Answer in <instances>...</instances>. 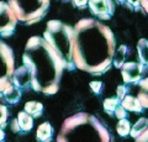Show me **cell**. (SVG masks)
<instances>
[{
	"mask_svg": "<svg viewBox=\"0 0 148 142\" xmlns=\"http://www.w3.org/2000/svg\"><path fill=\"white\" fill-rule=\"evenodd\" d=\"M116 52L112 31L95 19H83L73 27V58L80 71L94 75L108 72Z\"/></svg>",
	"mask_w": 148,
	"mask_h": 142,
	"instance_id": "cell-1",
	"label": "cell"
},
{
	"mask_svg": "<svg viewBox=\"0 0 148 142\" xmlns=\"http://www.w3.org/2000/svg\"><path fill=\"white\" fill-rule=\"evenodd\" d=\"M22 61L31 72L32 89L46 95L57 93L64 68L58 56L43 37H30L25 46Z\"/></svg>",
	"mask_w": 148,
	"mask_h": 142,
	"instance_id": "cell-2",
	"label": "cell"
},
{
	"mask_svg": "<svg viewBox=\"0 0 148 142\" xmlns=\"http://www.w3.org/2000/svg\"><path fill=\"white\" fill-rule=\"evenodd\" d=\"M57 142H111V135L98 117L78 113L64 120Z\"/></svg>",
	"mask_w": 148,
	"mask_h": 142,
	"instance_id": "cell-3",
	"label": "cell"
},
{
	"mask_svg": "<svg viewBox=\"0 0 148 142\" xmlns=\"http://www.w3.org/2000/svg\"><path fill=\"white\" fill-rule=\"evenodd\" d=\"M43 38L58 56L64 69H75L73 58V27L59 20H51L47 22Z\"/></svg>",
	"mask_w": 148,
	"mask_h": 142,
	"instance_id": "cell-4",
	"label": "cell"
},
{
	"mask_svg": "<svg viewBox=\"0 0 148 142\" xmlns=\"http://www.w3.org/2000/svg\"><path fill=\"white\" fill-rule=\"evenodd\" d=\"M16 19L26 25L38 22L47 14L49 0H8Z\"/></svg>",
	"mask_w": 148,
	"mask_h": 142,
	"instance_id": "cell-5",
	"label": "cell"
},
{
	"mask_svg": "<svg viewBox=\"0 0 148 142\" xmlns=\"http://www.w3.org/2000/svg\"><path fill=\"white\" fill-rule=\"evenodd\" d=\"M14 72H15L14 52L4 41L0 40V97L9 86L12 85Z\"/></svg>",
	"mask_w": 148,
	"mask_h": 142,
	"instance_id": "cell-6",
	"label": "cell"
},
{
	"mask_svg": "<svg viewBox=\"0 0 148 142\" xmlns=\"http://www.w3.org/2000/svg\"><path fill=\"white\" fill-rule=\"evenodd\" d=\"M17 21L10 5L0 1V37H10L15 32Z\"/></svg>",
	"mask_w": 148,
	"mask_h": 142,
	"instance_id": "cell-7",
	"label": "cell"
},
{
	"mask_svg": "<svg viewBox=\"0 0 148 142\" xmlns=\"http://www.w3.org/2000/svg\"><path fill=\"white\" fill-rule=\"evenodd\" d=\"M145 73V66L137 62H127L121 68V75L126 84L140 83Z\"/></svg>",
	"mask_w": 148,
	"mask_h": 142,
	"instance_id": "cell-8",
	"label": "cell"
},
{
	"mask_svg": "<svg viewBox=\"0 0 148 142\" xmlns=\"http://www.w3.org/2000/svg\"><path fill=\"white\" fill-rule=\"evenodd\" d=\"M89 9L92 15L101 20H109L115 12V4L112 0H89Z\"/></svg>",
	"mask_w": 148,
	"mask_h": 142,
	"instance_id": "cell-9",
	"label": "cell"
},
{
	"mask_svg": "<svg viewBox=\"0 0 148 142\" xmlns=\"http://www.w3.org/2000/svg\"><path fill=\"white\" fill-rule=\"evenodd\" d=\"M12 84L17 86L21 91L30 89V86H32V77H31V72L29 69V67H26L24 64L16 68L12 75Z\"/></svg>",
	"mask_w": 148,
	"mask_h": 142,
	"instance_id": "cell-10",
	"label": "cell"
},
{
	"mask_svg": "<svg viewBox=\"0 0 148 142\" xmlns=\"http://www.w3.org/2000/svg\"><path fill=\"white\" fill-rule=\"evenodd\" d=\"M53 137V127L49 122L41 123L36 132V139L38 142H51Z\"/></svg>",
	"mask_w": 148,
	"mask_h": 142,
	"instance_id": "cell-11",
	"label": "cell"
},
{
	"mask_svg": "<svg viewBox=\"0 0 148 142\" xmlns=\"http://www.w3.org/2000/svg\"><path fill=\"white\" fill-rule=\"evenodd\" d=\"M122 106L126 111H135V113H142L143 110V106L142 104L140 103L137 97H132V95H127L122 102Z\"/></svg>",
	"mask_w": 148,
	"mask_h": 142,
	"instance_id": "cell-12",
	"label": "cell"
},
{
	"mask_svg": "<svg viewBox=\"0 0 148 142\" xmlns=\"http://www.w3.org/2000/svg\"><path fill=\"white\" fill-rule=\"evenodd\" d=\"M17 122L20 126L21 132H29L34 127V117L30 116L25 111H20L17 115Z\"/></svg>",
	"mask_w": 148,
	"mask_h": 142,
	"instance_id": "cell-13",
	"label": "cell"
},
{
	"mask_svg": "<svg viewBox=\"0 0 148 142\" xmlns=\"http://www.w3.org/2000/svg\"><path fill=\"white\" fill-rule=\"evenodd\" d=\"M137 53L140 63L148 68V40L141 38L137 43Z\"/></svg>",
	"mask_w": 148,
	"mask_h": 142,
	"instance_id": "cell-14",
	"label": "cell"
},
{
	"mask_svg": "<svg viewBox=\"0 0 148 142\" xmlns=\"http://www.w3.org/2000/svg\"><path fill=\"white\" fill-rule=\"evenodd\" d=\"M3 97L9 104H17L21 99V90L12 84L11 86H9V88L4 91Z\"/></svg>",
	"mask_w": 148,
	"mask_h": 142,
	"instance_id": "cell-15",
	"label": "cell"
},
{
	"mask_svg": "<svg viewBox=\"0 0 148 142\" xmlns=\"http://www.w3.org/2000/svg\"><path fill=\"white\" fill-rule=\"evenodd\" d=\"M138 86H140V90H138L137 98L142 104V106L148 109V77L143 78L138 83Z\"/></svg>",
	"mask_w": 148,
	"mask_h": 142,
	"instance_id": "cell-16",
	"label": "cell"
},
{
	"mask_svg": "<svg viewBox=\"0 0 148 142\" xmlns=\"http://www.w3.org/2000/svg\"><path fill=\"white\" fill-rule=\"evenodd\" d=\"M148 129V119L147 117H141L135 125L131 127V132H130V136L132 139H138L143 132Z\"/></svg>",
	"mask_w": 148,
	"mask_h": 142,
	"instance_id": "cell-17",
	"label": "cell"
},
{
	"mask_svg": "<svg viewBox=\"0 0 148 142\" xmlns=\"http://www.w3.org/2000/svg\"><path fill=\"white\" fill-rule=\"evenodd\" d=\"M127 54H128V47L127 46H120V47L116 49L115 52V56H114V66L116 68H122V66L125 64V61L127 58Z\"/></svg>",
	"mask_w": 148,
	"mask_h": 142,
	"instance_id": "cell-18",
	"label": "cell"
},
{
	"mask_svg": "<svg viewBox=\"0 0 148 142\" xmlns=\"http://www.w3.org/2000/svg\"><path fill=\"white\" fill-rule=\"evenodd\" d=\"M24 111L32 117H40L43 114V105L38 102H27Z\"/></svg>",
	"mask_w": 148,
	"mask_h": 142,
	"instance_id": "cell-19",
	"label": "cell"
},
{
	"mask_svg": "<svg viewBox=\"0 0 148 142\" xmlns=\"http://www.w3.org/2000/svg\"><path fill=\"white\" fill-rule=\"evenodd\" d=\"M104 110L111 116H115V113L116 110L121 106V100H120L117 97L115 98H108L104 100Z\"/></svg>",
	"mask_w": 148,
	"mask_h": 142,
	"instance_id": "cell-20",
	"label": "cell"
},
{
	"mask_svg": "<svg viewBox=\"0 0 148 142\" xmlns=\"http://www.w3.org/2000/svg\"><path fill=\"white\" fill-rule=\"evenodd\" d=\"M131 123L127 119H123V120H120L117 126H116V130H117V134L121 136V137H125L130 135V132H131Z\"/></svg>",
	"mask_w": 148,
	"mask_h": 142,
	"instance_id": "cell-21",
	"label": "cell"
},
{
	"mask_svg": "<svg viewBox=\"0 0 148 142\" xmlns=\"http://www.w3.org/2000/svg\"><path fill=\"white\" fill-rule=\"evenodd\" d=\"M8 116H9V113H8V109L5 105H1L0 104V127H5L6 125V121H8Z\"/></svg>",
	"mask_w": 148,
	"mask_h": 142,
	"instance_id": "cell-22",
	"label": "cell"
},
{
	"mask_svg": "<svg viewBox=\"0 0 148 142\" xmlns=\"http://www.w3.org/2000/svg\"><path fill=\"white\" fill-rule=\"evenodd\" d=\"M89 86H90V89L98 95H100L104 90V84L101 83V82H90Z\"/></svg>",
	"mask_w": 148,
	"mask_h": 142,
	"instance_id": "cell-23",
	"label": "cell"
},
{
	"mask_svg": "<svg viewBox=\"0 0 148 142\" xmlns=\"http://www.w3.org/2000/svg\"><path fill=\"white\" fill-rule=\"evenodd\" d=\"M128 90H130V88H128V85H126V84L117 86V98L121 100V102L128 95Z\"/></svg>",
	"mask_w": 148,
	"mask_h": 142,
	"instance_id": "cell-24",
	"label": "cell"
},
{
	"mask_svg": "<svg viewBox=\"0 0 148 142\" xmlns=\"http://www.w3.org/2000/svg\"><path fill=\"white\" fill-rule=\"evenodd\" d=\"M141 1L142 0H127L126 4L131 9H133V10H138L141 8Z\"/></svg>",
	"mask_w": 148,
	"mask_h": 142,
	"instance_id": "cell-25",
	"label": "cell"
},
{
	"mask_svg": "<svg viewBox=\"0 0 148 142\" xmlns=\"http://www.w3.org/2000/svg\"><path fill=\"white\" fill-rule=\"evenodd\" d=\"M73 5L77 6V8H85L88 4H89V0H72Z\"/></svg>",
	"mask_w": 148,
	"mask_h": 142,
	"instance_id": "cell-26",
	"label": "cell"
},
{
	"mask_svg": "<svg viewBox=\"0 0 148 142\" xmlns=\"http://www.w3.org/2000/svg\"><path fill=\"white\" fill-rule=\"evenodd\" d=\"M135 142H148V129L143 132V134L138 137V139H136Z\"/></svg>",
	"mask_w": 148,
	"mask_h": 142,
	"instance_id": "cell-27",
	"label": "cell"
},
{
	"mask_svg": "<svg viewBox=\"0 0 148 142\" xmlns=\"http://www.w3.org/2000/svg\"><path fill=\"white\" fill-rule=\"evenodd\" d=\"M11 130L14 132H21L20 126H18V122H17V119H14V120H12V122H11Z\"/></svg>",
	"mask_w": 148,
	"mask_h": 142,
	"instance_id": "cell-28",
	"label": "cell"
},
{
	"mask_svg": "<svg viewBox=\"0 0 148 142\" xmlns=\"http://www.w3.org/2000/svg\"><path fill=\"white\" fill-rule=\"evenodd\" d=\"M141 8L148 14V0H142L141 1Z\"/></svg>",
	"mask_w": 148,
	"mask_h": 142,
	"instance_id": "cell-29",
	"label": "cell"
},
{
	"mask_svg": "<svg viewBox=\"0 0 148 142\" xmlns=\"http://www.w3.org/2000/svg\"><path fill=\"white\" fill-rule=\"evenodd\" d=\"M5 140V132H4L3 127H0V142H4Z\"/></svg>",
	"mask_w": 148,
	"mask_h": 142,
	"instance_id": "cell-30",
	"label": "cell"
},
{
	"mask_svg": "<svg viewBox=\"0 0 148 142\" xmlns=\"http://www.w3.org/2000/svg\"><path fill=\"white\" fill-rule=\"evenodd\" d=\"M117 1H119V3H121V4H126L127 0H117Z\"/></svg>",
	"mask_w": 148,
	"mask_h": 142,
	"instance_id": "cell-31",
	"label": "cell"
},
{
	"mask_svg": "<svg viewBox=\"0 0 148 142\" xmlns=\"http://www.w3.org/2000/svg\"><path fill=\"white\" fill-rule=\"evenodd\" d=\"M62 1H66L67 3V1H69V0H62Z\"/></svg>",
	"mask_w": 148,
	"mask_h": 142,
	"instance_id": "cell-32",
	"label": "cell"
}]
</instances>
